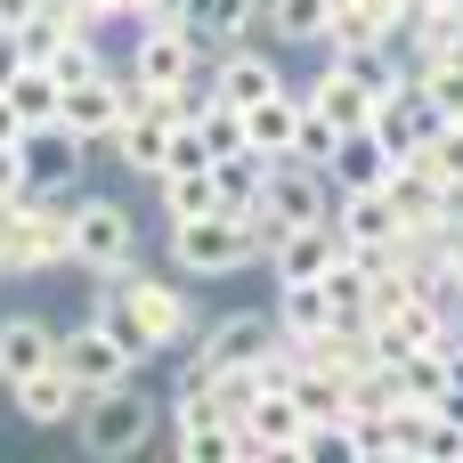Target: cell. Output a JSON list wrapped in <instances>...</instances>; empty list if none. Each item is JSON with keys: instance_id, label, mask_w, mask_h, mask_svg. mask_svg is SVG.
I'll use <instances>...</instances> for the list:
<instances>
[{"instance_id": "6", "label": "cell", "mask_w": 463, "mask_h": 463, "mask_svg": "<svg viewBox=\"0 0 463 463\" xmlns=\"http://www.w3.org/2000/svg\"><path fill=\"white\" fill-rule=\"evenodd\" d=\"M57 358H65V374H73L81 391H114V383H130V374L146 366V358L130 350V334H122L114 317H98V309L65 326V350H57Z\"/></svg>"}, {"instance_id": "26", "label": "cell", "mask_w": 463, "mask_h": 463, "mask_svg": "<svg viewBox=\"0 0 463 463\" xmlns=\"http://www.w3.org/2000/svg\"><path fill=\"white\" fill-rule=\"evenodd\" d=\"M212 163H220V138H212L203 122H179V130H171V163H163V171H212Z\"/></svg>"}, {"instance_id": "13", "label": "cell", "mask_w": 463, "mask_h": 463, "mask_svg": "<svg viewBox=\"0 0 463 463\" xmlns=\"http://www.w3.org/2000/svg\"><path fill=\"white\" fill-rule=\"evenodd\" d=\"M212 90H220L228 106H244V114H252L260 98H277V90H293V81H285V65H277L269 49L236 41V49H220V57H212Z\"/></svg>"}, {"instance_id": "18", "label": "cell", "mask_w": 463, "mask_h": 463, "mask_svg": "<svg viewBox=\"0 0 463 463\" xmlns=\"http://www.w3.org/2000/svg\"><path fill=\"white\" fill-rule=\"evenodd\" d=\"M244 122H252V146H260V155H277V163H285V155H309V106H301V90L260 98Z\"/></svg>"}, {"instance_id": "25", "label": "cell", "mask_w": 463, "mask_h": 463, "mask_svg": "<svg viewBox=\"0 0 463 463\" xmlns=\"http://www.w3.org/2000/svg\"><path fill=\"white\" fill-rule=\"evenodd\" d=\"M407 73L439 98V114H448V122H463V49H456V57H431V65H407Z\"/></svg>"}, {"instance_id": "16", "label": "cell", "mask_w": 463, "mask_h": 463, "mask_svg": "<svg viewBox=\"0 0 463 463\" xmlns=\"http://www.w3.org/2000/svg\"><path fill=\"white\" fill-rule=\"evenodd\" d=\"M122 114H130L122 65H114V73H98V81H65V114H57V122H73L81 138H98V146H106V138L122 130Z\"/></svg>"}, {"instance_id": "12", "label": "cell", "mask_w": 463, "mask_h": 463, "mask_svg": "<svg viewBox=\"0 0 463 463\" xmlns=\"http://www.w3.org/2000/svg\"><path fill=\"white\" fill-rule=\"evenodd\" d=\"M81 399H90V391L65 374V358L41 366V374H24V383H8V407H16V423H33V431H73Z\"/></svg>"}, {"instance_id": "1", "label": "cell", "mask_w": 463, "mask_h": 463, "mask_svg": "<svg viewBox=\"0 0 463 463\" xmlns=\"http://www.w3.org/2000/svg\"><path fill=\"white\" fill-rule=\"evenodd\" d=\"M98 293H90V309L98 317H114L122 334H130V350L138 358H163V350H187L195 334H203V309L187 301V285H171V277H155V269H138V260H122V269H106V277H90Z\"/></svg>"}, {"instance_id": "17", "label": "cell", "mask_w": 463, "mask_h": 463, "mask_svg": "<svg viewBox=\"0 0 463 463\" xmlns=\"http://www.w3.org/2000/svg\"><path fill=\"white\" fill-rule=\"evenodd\" d=\"M334 228H342V244L366 252V260L407 236V220H399V203H391L383 187H374V195H334Z\"/></svg>"}, {"instance_id": "31", "label": "cell", "mask_w": 463, "mask_h": 463, "mask_svg": "<svg viewBox=\"0 0 463 463\" xmlns=\"http://www.w3.org/2000/svg\"><path fill=\"white\" fill-rule=\"evenodd\" d=\"M0 399H8V374H0Z\"/></svg>"}, {"instance_id": "23", "label": "cell", "mask_w": 463, "mask_h": 463, "mask_svg": "<svg viewBox=\"0 0 463 463\" xmlns=\"http://www.w3.org/2000/svg\"><path fill=\"white\" fill-rule=\"evenodd\" d=\"M155 187H163V212H171V220H203V212H228V195H220V163H212V171H163Z\"/></svg>"}, {"instance_id": "3", "label": "cell", "mask_w": 463, "mask_h": 463, "mask_svg": "<svg viewBox=\"0 0 463 463\" xmlns=\"http://www.w3.org/2000/svg\"><path fill=\"white\" fill-rule=\"evenodd\" d=\"M163 252H171V269H187V285H220V277H244L252 269L260 228L244 212H203V220H171Z\"/></svg>"}, {"instance_id": "2", "label": "cell", "mask_w": 463, "mask_h": 463, "mask_svg": "<svg viewBox=\"0 0 463 463\" xmlns=\"http://www.w3.org/2000/svg\"><path fill=\"white\" fill-rule=\"evenodd\" d=\"M73 439H81V456L98 463H130L146 456L155 439H163V399L130 374V383H114V391H90L81 399V415H73Z\"/></svg>"}, {"instance_id": "14", "label": "cell", "mask_w": 463, "mask_h": 463, "mask_svg": "<svg viewBox=\"0 0 463 463\" xmlns=\"http://www.w3.org/2000/svg\"><path fill=\"white\" fill-rule=\"evenodd\" d=\"M57 350H65V326H57V317H41V309H8V317H0V374H8V383L57 366Z\"/></svg>"}, {"instance_id": "19", "label": "cell", "mask_w": 463, "mask_h": 463, "mask_svg": "<svg viewBox=\"0 0 463 463\" xmlns=\"http://www.w3.org/2000/svg\"><path fill=\"white\" fill-rule=\"evenodd\" d=\"M171 114H122V130L106 138L114 155H122V171L130 179H163V163H171Z\"/></svg>"}, {"instance_id": "28", "label": "cell", "mask_w": 463, "mask_h": 463, "mask_svg": "<svg viewBox=\"0 0 463 463\" xmlns=\"http://www.w3.org/2000/svg\"><path fill=\"white\" fill-rule=\"evenodd\" d=\"M33 179H24V138H0V203H24Z\"/></svg>"}, {"instance_id": "21", "label": "cell", "mask_w": 463, "mask_h": 463, "mask_svg": "<svg viewBox=\"0 0 463 463\" xmlns=\"http://www.w3.org/2000/svg\"><path fill=\"white\" fill-rule=\"evenodd\" d=\"M277 326H285L293 342H317V334H334L342 317H334V293H326V277H309V285H277Z\"/></svg>"}, {"instance_id": "7", "label": "cell", "mask_w": 463, "mask_h": 463, "mask_svg": "<svg viewBox=\"0 0 463 463\" xmlns=\"http://www.w3.org/2000/svg\"><path fill=\"white\" fill-rule=\"evenodd\" d=\"M285 326H277V309H220V317H203V334L187 342L212 374H252V358L277 342Z\"/></svg>"}, {"instance_id": "29", "label": "cell", "mask_w": 463, "mask_h": 463, "mask_svg": "<svg viewBox=\"0 0 463 463\" xmlns=\"http://www.w3.org/2000/svg\"><path fill=\"white\" fill-rule=\"evenodd\" d=\"M0 138H24V114H16V98L0 90Z\"/></svg>"}, {"instance_id": "15", "label": "cell", "mask_w": 463, "mask_h": 463, "mask_svg": "<svg viewBox=\"0 0 463 463\" xmlns=\"http://www.w3.org/2000/svg\"><path fill=\"white\" fill-rule=\"evenodd\" d=\"M301 98H309V114H317L334 138H342V130H366V122H374V90H366V81H358L342 57H326V73H317Z\"/></svg>"}, {"instance_id": "4", "label": "cell", "mask_w": 463, "mask_h": 463, "mask_svg": "<svg viewBox=\"0 0 463 463\" xmlns=\"http://www.w3.org/2000/svg\"><path fill=\"white\" fill-rule=\"evenodd\" d=\"M326 212H334V179H326V163L285 155V163L269 171V187H260V203H252L244 220L260 228V252H269V236H277V228H301V220H326Z\"/></svg>"}, {"instance_id": "22", "label": "cell", "mask_w": 463, "mask_h": 463, "mask_svg": "<svg viewBox=\"0 0 463 463\" xmlns=\"http://www.w3.org/2000/svg\"><path fill=\"white\" fill-rule=\"evenodd\" d=\"M334 0H269V41L277 49H326Z\"/></svg>"}, {"instance_id": "8", "label": "cell", "mask_w": 463, "mask_h": 463, "mask_svg": "<svg viewBox=\"0 0 463 463\" xmlns=\"http://www.w3.org/2000/svg\"><path fill=\"white\" fill-rule=\"evenodd\" d=\"M90 146H98V138H81L73 122L24 130V179H33V195H73L81 171H90Z\"/></svg>"}, {"instance_id": "5", "label": "cell", "mask_w": 463, "mask_h": 463, "mask_svg": "<svg viewBox=\"0 0 463 463\" xmlns=\"http://www.w3.org/2000/svg\"><path fill=\"white\" fill-rule=\"evenodd\" d=\"M65 212H73V269L106 277V269L138 260V220H130V203H122V195H106V187H81Z\"/></svg>"}, {"instance_id": "30", "label": "cell", "mask_w": 463, "mask_h": 463, "mask_svg": "<svg viewBox=\"0 0 463 463\" xmlns=\"http://www.w3.org/2000/svg\"><path fill=\"white\" fill-rule=\"evenodd\" d=\"M33 8H41V0H0V24H24Z\"/></svg>"}, {"instance_id": "11", "label": "cell", "mask_w": 463, "mask_h": 463, "mask_svg": "<svg viewBox=\"0 0 463 463\" xmlns=\"http://www.w3.org/2000/svg\"><path fill=\"white\" fill-rule=\"evenodd\" d=\"M391 171H399V155H391V138H383L374 122H366V130H342L334 155H326L334 195H374V187H391Z\"/></svg>"}, {"instance_id": "27", "label": "cell", "mask_w": 463, "mask_h": 463, "mask_svg": "<svg viewBox=\"0 0 463 463\" xmlns=\"http://www.w3.org/2000/svg\"><path fill=\"white\" fill-rule=\"evenodd\" d=\"M423 163H431L448 187H463V122H448V130L431 138V155H423Z\"/></svg>"}, {"instance_id": "24", "label": "cell", "mask_w": 463, "mask_h": 463, "mask_svg": "<svg viewBox=\"0 0 463 463\" xmlns=\"http://www.w3.org/2000/svg\"><path fill=\"white\" fill-rule=\"evenodd\" d=\"M8 98H16V114H24V130H41V122L65 114V81H57V65H41V57L8 81Z\"/></svg>"}, {"instance_id": "9", "label": "cell", "mask_w": 463, "mask_h": 463, "mask_svg": "<svg viewBox=\"0 0 463 463\" xmlns=\"http://www.w3.org/2000/svg\"><path fill=\"white\" fill-rule=\"evenodd\" d=\"M342 252H350V244H342V228H334V212H326V220L277 228L260 260H269V277H277V285H309V277H326V269H334Z\"/></svg>"}, {"instance_id": "20", "label": "cell", "mask_w": 463, "mask_h": 463, "mask_svg": "<svg viewBox=\"0 0 463 463\" xmlns=\"http://www.w3.org/2000/svg\"><path fill=\"white\" fill-rule=\"evenodd\" d=\"M212 49H236V41H252V33H269V0H187L179 8Z\"/></svg>"}, {"instance_id": "10", "label": "cell", "mask_w": 463, "mask_h": 463, "mask_svg": "<svg viewBox=\"0 0 463 463\" xmlns=\"http://www.w3.org/2000/svg\"><path fill=\"white\" fill-rule=\"evenodd\" d=\"M374 130L391 138V155H399V163H415V155H431V138L448 130V114H439V98H431L423 81H399V90L374 106Z\"/></svg>"}]
</instances>
